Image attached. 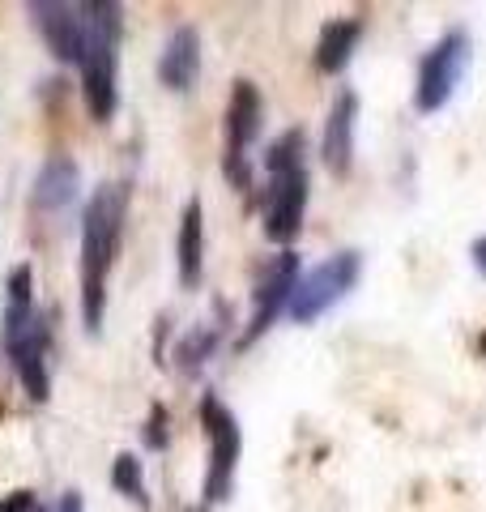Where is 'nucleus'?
I'll return each instance as SVG.
<instances>
[{
	"label": "nucleus",
	"instance_id": "f257e3e1",
	"mask_svg": "<svg viewBox=\"0 0 486 512\" xmlns=\"http://www.w3.org/2000/svg\"><path fill=\"white\" fill-rule=\"evenodd\" d=\"M128 218V184H99L81 210V320L90 333L107 316V274L116 265L120 235Z\"/></svg>",
	"mask_w": 486,
	"mask_h": 512
},
{
	"label": "nucleus",
	"instance_id": "f03ea898",
	"mask_svg": "<svg viewBox=\"0 0 486 512\" xmlns=\"http://www.w3.org/2000/svg\"><path fill=\"white\" fill-rule=\"evenodd\" d=\"M0 346H5L30 402H47L52 397V380H47L52 329H47V316L35 308V269L26 261L5 274V329H0Z\"/></svg>",
	"mask_w": 486,
	"mask_h": 512
},
{
	"label": "nucleus",
	"instance_id": "7ed1b4c3",
	"mask_svg": "<svg viewBox=\"0 0 486 512\" xmlns=\"http://www.w3.org/2000/svg\"><path fill=\"white\" fill-rule=\"evenodd\" d=\"M303 128H290L282 133L273 146L265 150V171H269V184H265V235L273 244H290L303 227V214H307V163H303Z\"/></svg>",
	"mask_w": 486,
	"mask_h": 512
},
{
	"label": "nucleus",
	"instance_id": "20e7f679",
	"mask_svg": "<svg viewBox=\"0 0 486 512\" xmlns=\"http://www.w3.org/2000/svg\"><path fill=\"white\" fill-rule=\"evenodd\" d=\"M86 26H90V43L81 56V94L94 120H111L120 103L116 90V47H120V5L107 0H86Z\"/></svg>",
	"mask_w": 486,
	"mask_h": 512
},
{
	"label": "nucleus",
	"instance_id": "39448f33",
	"mask_svg": "<svg viewBox=\"0 0 486 512\" xmlns=\"http://www.w3.org/2000/svg\"><path fill=\"white\" fill-rule=\"evenodd\" d=\"M359 274H363V256L354 248L320 261L312 274L299 278L295 295H290V308H286L290 320H295V325H312L316 316H324L333 303H342L354 286H359Z\"/></svg>",
	"mask_w": 486,
	"mask_h": 512
},
{
	"label": "nucleus",
	"instance_id": "423d86ee",
	"mask_svg": "<svg viewBox=\"0 0 486 512\" xmlns=\"http://www.w3.org/2000/svg\"><path fill=\"white\" fill-rule=\"evenodd\" d=\"M201 427H205V436H209L205 508H214L235 487V470H239V453H243V431H239V419L218 402L214 393L201 397Z\"/></svg>",
	"mask_w": 486,
	"mask_h": 512
},
{
	"label": "nucleus",
	"instance_id": "0eeeda50",
	"mask_svg": "<svg viewBox=\"0 0 486 512\" xmlns=\"http://www.w3.org/2000/svg\"><path fill=\"white\" fill-rule=\"evenodd\" d=\"M465 64H469V35L465 30H448V35L423 56V64H418L414 107L423 111V116H435V111L448 107V99L461 86Z\"/></svg>",
	"mask_w": 486,
	"mask_h": 512
},
{
	"label": "nucleus",
	"instance_id": "6e6552de",
	"mask_svg": "<svg viewBox=\"0 0 486 512\" xmlns=\"http://www.w3.org/2000/svg\"><path fill=\"white\" fill-rule=\"evenodd\" d=\"M261 90H256L248 77H239L231 90V103H226V180L235 188H252V167H248V150L252 141L261 137Z\"/></svg>",
	"mask_w": 486,
	"mask_h": 512
},
{
	"label": "nucleus",
	"instance_id": "1a4fd4ad",
	"mask_svg": "<svg viewBox=\"0 0 486 512\" xmlns=\"http://www.w3.org/2000/svg\"><path fill=\"white\" fill-rule=\"evenodd\" d=\"M295 286H299V256L286 248V252H278L265 265L261 282H256V291H252V320H248V329H243L239 346H252L273 325V320H278L290 308V295H295Z\"/></svg>",
	"mask_w": 486,
	"mask_h": 512
},
{
	"label": "nucleus",
	"instance_id": "9d476101",
	"mask_svg": "<svg viewBox=\"0 0 486 512\" xmlns=\"http://www.w3.org/2000/svg\"><path fill=\"white\" fill-rule=\"evenodd\" d=\"M30 18H35V30L43 35L47 52L64 64H81L90 43V26H86V5H60V0H35L30 5Z\"/></svg>",
	"mask_w": 486,
	"mask_h": 512
},
{
	"label": "nucleus",
	"instance_id": "9b49d317",
	"mask_svg": "<svg viewBox=\"0 0 486 512\" xmlns=\"http://www.w3.org/2000/svg\"><path fill=\"white\" fill-rule=\"evenodd\" d=\"M354 124H359V94L342 90L329 107V120H324V137H320V158L337 180L350 175L354 167Z\"/></svg>",
	"mask_w": 486,
	"mask_h": 512
},
{
	"label": "nucleus",
	"instance_id": "f8f14e48",
	"mask_svg": "<svg viewBox=\"0 0 486 512\" xmlns=\"http://www.w3.org/2000/svg\"><path fill=\"white\" fill-rule=\"evenodd\" d=\"M81 192V167L69 154H52L35 175V188H30V205L39 214H64L77 201Z\"/></svg>",
	"mask_w": 486,
	"mask_h": 512
},
{
	"label": "nucleus",
	"instance_id": "ddd939ff",
	"mask_svg": "<svg viewBox=\"0 0 486 512\" xmlns=\"http://www.w3.org/2000/svg\"><path fill=\"white\" fill-rule=\"evenodd\" d=\"M197 77H201V35L197 26H175L158 56V82L175 94H184L197 86Z\"/></svg>",
	"mask_w": 486,
	"mask_h": 512
},
{
	"label": "nucleus",
	"instance_id": "4468645a",
	"mask_svg": "<svg viewBox=\"0 0 486 512\" xmlns=\"http://www.w3.org/2000/svg\"><path fill=\"white\" fill-rule=\"evenodd\" d=\"M175 265H180V282L197 286L201 282V269H205V210L201 201L192 197L180 214V235H175Z\"/></svg>",
	"mask_w": 486,
	"mask_h": 512
},
{
	"label": "nucleus",
	"instance_id": "2eb2a0df",
	"mask_svg": "<svg viewBox=\"0 0 486 512\" xmlns=\"http://www.w3.org/2000/svg\"><path fill=\"white\" fill-rule=\"evenodd\" d=\"M363 39V22L359 18H337L320 30V43H316V69L320 73H342L354 47H359Z\"/></svg>",
	"mask_w": 486,
	"mask_h": 512
},
{
	"label": "nucleus",
	"instance_id": "dca6fc26",
	"mask_svg": "<svg viewBox=\"0 0 486 512\" xmlns=\"http://www.w3.org/2000/svg\"><path fill=\"white\" fill-rule=\"evenodd\" d=\"M218 338H222V325H197L192 333H184L180 346H175V363H180V372H201L209 363V355L218 350Z\"/></svg>",
	"mask_w": 486,
	"mask_h": 512
},
{
	"label": "nucleus",
	"instance_id": "f3484780",
	"mask_svg": "<svg viewBox=\"0 0 486 512\" xmlns=\"http://www.w3.org/2000/svg\"><path fill=\"white\" fill-rule=\"evenodd\" d=\"M111 487H116L120 495H128L137 508H150V495H145V470H141V461L133 453H120L116 461H111Z\"/></svg>",
	"mask_w": 486,
	"mask_h": 512
},
{
	"label": "nucleus",
	"instance_id": "a211bd4d",
	"mask_svg": "<svg viewBox=\"0 0 486 512\" xmlns=\"http://www.w3.org/2000/svg\"><path fill=\"white\" fill-rule=\"evenodd\" d=\"M167 423H171V419H167V406L154 402V406H150V419H145V431H141V440L150 444L154 453H162V448L171 444V431H167Z\"/></svg>",
	"mask_w": 486,
	"mask_h": 512
},
{
	"label": "nucleus",
	"instance_id": "6ab92c4d",
	"mask_svg": "<svg viewBox=\"0 0 486 512\" xmlns=\"http://www.w3.org/2000/svg\"><path fill=\"white\" fill-rule=\"evenodd\" d=\"M0 512H35V491H13L0 500Z\"/></svg>",
	"mask_w": 486,
	"mask_h": 512
},
{
	"label": "nucleus",
	"instance_id": "aec40b11",
	"mask_svg": "<svg viewBox=\"0 0 486 512\" xmlns=\"http://www.w3.org/2000/svg\"><path fill=\"white\" fill-rule=\"evenodd\" d=\"M56 512H86V500H81V491H64L56 500Z\"/></svg>",
	"mask_w": 486,
	"mask_h": 512
},
{
	"label": "nucleus",
	"instance_id": "412c9836",
	"mask_svg": "<svg viewBox=\"0 0 486 512\" xmlns=\"http://www.w3.org/2000/svg\"><path fill=\"white\" fill-rule=\"evenodd\" d=\"M469 256H474V265H478V274L486 278V235L474 239V248H469Z\"/></svg>",
	"mask_w": 486,
	"mask_h": 512
},
{
	"label": "nucleus",
	"instance_id": "4be33fe9",
	"mask_svg": "<svg viewBox=\"0 0 486 512\" xmlns=\"http://www.w3.org/2000/svg\"><path fill=\"white\" fill-rule=\"evenodd\" d=\"M482 350H486V338H482Z\"/></svg>",
	"mask_w": 486,
	"mask_h": 512
},
{
	"label": "nucleus",
	"instance_id": "5701e85b",
	"mask_svg": "<svg viewBox=\"0 0 486 512\" xmlns=\"http://www.w3.org/2000/svg\"><path fill=\"white\" fill-rule=\"evenodd\" d=\"M35 512H43V508H35Z\"/></svg>",
	"mask_w": 486,
	"mask_h": 512
}]
</instances>
